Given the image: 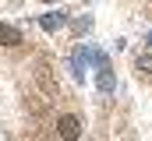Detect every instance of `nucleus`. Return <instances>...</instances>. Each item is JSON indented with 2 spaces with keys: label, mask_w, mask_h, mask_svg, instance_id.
I'll return each instance as SVG.
<instances>
[{
  "label": "nucleus",
  "mask_w": 152,
  "mask_h": 141,
  "mask_svg": "<svg viewBox=\"0 0 152 141\" xmlns=\"http://www.w3.org/2000/svg\"><path fill=\"white\" fill-rule=\"evenodd\" d=\"M18 42H21V32L14 25H4L0 21V46H18Z\"/></svg>",
  "instance_id": "3"
},
{
  "label": "nucleus",
  "mask_w": 152,
  "mask_h": 141,
  "mask_svg": "<svg viewBox=\"0 0 152 141\" xmlns=\"http://www.w3.org/2000/svg\"><path fill=\"white\" fill-rule=\"evenodd\" d=\"M99 74H96V85H99V92H113V85H117V78H113V70H110V64H103V67H96Z\"/></svg>",
  "instance_id": "2"
},
{
  "label": "nucleus",
  "mask_w": 152,
  "mask_h": 141,
  "mask_svg": "<svg viewBox=\"0 0 152 141\" xmlns=\"http://www.w3.org/2000/svg\"><path fill=\"white\" fill-rule=\"evenodd\" d=\"M64 21H67V18H64L60 11H57V14H42V18H39L42 32H57V28H64Z\"/></svg>",
  "instance_id": "4"
},
{
  "label": "nucleus",
  "mask_w": 152,
  "mask_h": 141,
  "mask_svg": "<svg viewBox=\"0 0 152 141\" xmlns=\"http://www.w3.org/2000/svg\"><path fill=\"white\" fill-rule=\"evenodd\" d=\"M85 64H88V46H78L75 49V78H85Z\"/></svg>",
  "instance_id": "5"
},
{
  "label": "nucleus",
  "mask_w": 152,
  "mask_h": 141,
  "mask_svg": "<svg viewBox=\"0 0 152 141\" xmlns=\"http://www.w3.org/2000/svg\"><path fill=\"white\" fill-rule=\"evenodd\" d=\"M57 134H60V138H78V134H81V120H78L75 113H64V116H60V120H57Z\"/></svg>",
  "instance_id": "1"
},
{
  "label": "nucleus",
  "mask_w": 152,
  "mask_h": 141,
  "mask_svg": "<svg viewBox=\"0 0 152 141\" xmlns=\"http://www.w3.org/2000/svg\"><path fill=\"white\" fill-rule=\"evenodd\" d=\"M42 4H57V0H42Z\"/></svg>",
  "instance_id": "7"
},
{
  "label": "nucleus",
  "mask_w": 152,
  "mask_h": 141,
  "mask_svg": "<svg viewBox=\"0 0 152 141\" xmlns=\"http://www.w3.org/2000/svg\"><path fill=\"white\" fill-rule=\"evenodd\" d=\"M134 67L142 70V74H152V53H142V57L134 60Z\"/></svg>",
  "instance_id": "6"
}]
</instances>
